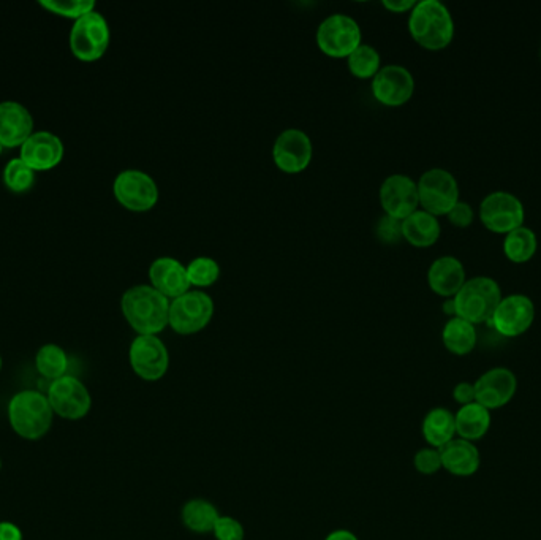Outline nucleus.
Instances as JSON below:
<instances>
[{"instance_id": "obj_1", "label": "nucleus", "mask_w": 541, "mask_h": 540, "mask_svg": "<svg viewBox=\"0 0 541 540\" xmlns=\"http://www.w3.org/2000/svg\"><path fill=\"white\" fill-rule=\"evenodd\" d=\"M122 314L138 336H159L170 325V300L152 286H135L122 295Z\"/></svg>"}, {"instance_id": "obj_2", "label": "nucleus", "mask_w": 541, "mask_h": 540, "mask_svg": "<svg viewBox=\"0 0 541 540\" xmlns=\"http://www.w3.org/2000/svg\"><path fill=\"white\" fill-rule=\"evenodd\" d=\"M412 39L428 51H442L454 39V20L439 0H421L409 16Z\"/></svg>"}, {"instance_id": "obj_3", "label": "nucleus", "mask_w": 541, "mask_h": 540, "mask_svg": "<svg viewBox=\"0 0 541 540\" xmlns=\"http://www.w3.org/2000/svg\"><path fill=\"white\" fill-rule=\"evenodd\" d=\"M53 415L48 398L35 390L19 392L8 404L10 425L27 441L42 439L50 431Z\"/></svg>"}, {"instance_id": "obj_4", "label": "nucleus", "mask_w": 541, "mask_h": 540, "mask_svg": "<svg viewBox=\"0 0 541 540\" xmlns=\"http://www.w3.org/2000/svg\"><path fill=\"white\" fill-rule=\"evenodd\" d=\"M502 298L504 295L496 279L489 276L467 279L466 284L453 298L456 317H461L472 325L489 324Z\"/></svg>"}, {"instance_id": "obj_5", "label": "nucleus", "mask_w": 541, "mask_h": 540, "mask_svg": "<svg viewBox=\"0 0 541 540\" xmlns=\"http://www.w3.org/2000/svg\"><path fill=\"white\" fill-rule=\"evenodd\" d=\"M318 50L334 59L349 58L350 54L363 45L360 24L352 16L334 13L320 23L317 29Z\"/></svg>"}, {"instance_id": "obj_6", "label": "nucleus", "mask_w": 541, "mask_h": 540, "mask_svg": "<svg viewBox=\"0 0 541 540\" xmlns=\"http://www.w3.org/2000/svg\"><path fill=\"white\" fill-rule=\"evenodd\" d=\"M214 301L208 293L193 289L170 301L171 330L181 336L197 335L211 324Z\"/></svg>"}, {"instance_id": "obj_7", "label": "nucleus", "mask_w": 541, "mask_h": 540, "mask_svg": "<svg viewBox=\"0 0 541 540\" xmlns=\"http://www.w3.org/2000/svg\"><path fill=\"white\" fill-rule=\"evenodd\" d=\"M418 197L421 210L432 216H447L459 198L458 179L443 168H431L418 179Z\"/></svg>"}, {"instance_id": "obj_8", "label": "nucleus", "mask_w": 541, "mask_h": 540, "mask_svg": "<svg viewBox=\"0 0 541 540\" xmlns=\"http://www.w3.org/2000/svg\"><path fill=\"white\" fill-rule=\"evenodd\" d=\"M524 219L526 210L523 202L511 192H491L480 203L481 224L496 235H508L513 230L523 227Z\"/></svg>"}, {"instance_id": "obj_9", "label": "nucleus", "mask_w": 541, "mask_h": 540, "mask_svg": "<svg viewBox=\"0 0 541 540\" xmlns=\"http://www.w3.org/2000/svg\"><path fill=\"white\" fill-rule=\"evenodd\" d=\"M110 26L100 13L92 12L76 20L70 32V48L84 62L97 61L110 46Z\"/></svg>"}, {"instance_id": "obj_10", "label": "nucleus", "mask_w": 541, "mask_h": 540, "mask_svg": "<svg viewBox=\"0 0 541 540\" xmlns=\"http://www.w3.org/2000/svg\"><path fill=\"white\" fill-rule=\"evenodd\" d=\"M114 197L127 210L146 213L159 203V186L140 170H125L114 179Z\"/></svg>"}, {"instance_id": "obj_11", "label": "nucleus", "mask_w": 541, "mask_h": 540, "mask_svg": "<svg viewBox=\"0 0 541 540\" xmlns=\"http://www.w3.org/2000/svg\"><path fill=\"white\" fill-rule=\"evenodd\" d=\"M130 366L146 382H157L167 376L170 352L159 336H137L130 344Z\"/></svg>"}, {"instance_id": "obj_12", "label": "nucleus", "mask_w": 541, "mask_h": 540, "mask_svg": "<svg viewBox=\"0 0 541 540\" xmlns=\"http://www.w3.org/2000/svg\"><path fill=\"white\" fill-rule=\"evenodd\" d=\"M535 305L532 298L523 293H511L502 298L492 314L489 325L505 338H518L532 328L535 322Z\"/></svg>"}, {"instance_id": "obj_13", "label": "nucleus", "mask_w": 541, "mask_h": 540, "mask_svg": "<svg viewBox=\"0 0 541 540\" xmlns=\"http://www.w3.org/2000/svg\"><path fill=\"white\" fill-rule=\"evenodd\" d=\"M46 398L54 414L62 419L80 420L91 411L92 398L88 387L73 376H64L51 382Z\"/></svg>"}, {"instance_id": "obj_14", "label": "nucleus", "mask_w": 541, "mask_h": 540, "mask_svg": "<svg viewBox=\"0 0 541 540\" xmlns=\"http://www.w3.org/2000/svg\"><path fill=\"white\" fill-rule=\"evenodd\" d=\"M413 92H415V78L404 65H385L372 78V96L385 107H402L410 102Z\"/></svg>"}, {"instance_id": "obj_15", "label": "nucleus", "mask_w": 541, "mask_h": 540, "mask_svg": "<svg viewBox=\"0 0 541 540\" xmlns=\"http://www.w3.org/2000/svg\"><path fill=\"white\" fill-rule=\"evenodd\" d=\"M312 156L314 146L304 130H284L274 141L273 160L280 172L298 175L311 165Z\"/></svg>"}, {"instance_id": "obj_16", "label": "nucleus", "mask_w": 541, "mask_h": 540, "mask_svg": "<svg viewBox=\"0 0 541 540\" xmlns=\"http://www.w3.org/2000/svg\"><path fill=\"white\" fill-rule=\"evenodd\" d=\"M379 197L386 216L398 221H404L410 214L420 210L417 181L401 173L388 176L383 181Z\"/></svg>"}, {"instance_id": "obj_17", "label": "nucleus", "mask_w": 541, "mask_h": 540, "mask_svg": "<svg viewBox=\"0 0 541 540\" xmlns=\"http://www.w3.org/2000/svg\"><path fill=\"white\" fill-rule=\"evenodd\" d=\"M475 403L496 411L507 406L518 392V379L508 368H492L475 382Z\"/></svg>"}, {"instance_id": "obj_18", "label": "nucleus", "mask_w": 541, "mask_h": 540, "mask_svg": "<svg viewBox=\"0 0 541 540\" xmlns=\"http://www.w3.org/2000/svg\"><path fill=\"white\" fill-rule=\"evenodd\" d=\"M19 159L34 170V172H46L57 167L64 159V145L61 138L50 132H37L27 138L21 146Z\"/></svg>"}, {"instance_id": "obj_19", "label": "nucleus", "mask_w": 541, "mask_h": 540, "mask_svg": "<svg viewBox=\"0 0 541 540\" xmlns=\"http://www.w3.org/2000/svg\"><path fill=\"white\" fill-rule=\"evenodd\" d=\"M151 286L168 300H176L192 290L186 265L171 257H160L149 267Z\"/></svg>"}, {"instance_id": "obj_20", "label": "nucleus", "mask_w": 541, "mask_h": 540, "mask_svg": "<svg viewBox=\"0 0 541 540\" xmlns=\"http://www.w3.org/2000/svg\"><path fill=\"white\" fill-rule=\"evenodd\" d=\"M34 134V119L18 102L0 103V145L7 148L23 146Z\"/></svg>"}, {"instance_id": "obj_21", "label": "nucleus", "mask_w": 541, "mask_h": 540, "mask_svg": "<svg viewBox=\"0 0 541 540\" xmlns=\"http://www.w3.org/2000/svg\"><path fill=\"white\" fill-rule=\"evenodd\" d=\"M466 268L453 255L434 260L428 270V284L432 292L443 298H454L466 284Z\"/></svg>"}, {"instance_id": "obj_22", "label": "nucleus", "mask_w": 541, "mask_h": 540, "mask_svg": "<svg viewBox=\"0 0 541 540\" xmlns=\"http://www.w3.org/2000/svg\"><path fill=\"white\" fill-rule=\"evenodd\" d=\"M439 450L442 455V468L447 469L453 476L470 477L480 469V450L473 442L454 438Z\"/></svg>"}, {"instance_id": "obj_23", "label": "nucleus", "mask_w": 541, "mask_h": 540, "mask_svg": "<svg viewBox=\"0 0 541 540\" xmlns=\"http://www.w3.org/2000/svg\"><path fill=\"white\" fill-rule=\"evenodd\" d=\"M442 235L439 217L428 211L417 210L402 221V238L413 248H431Z\"/></svg>"}, {"instance_id": "obj_24", "label": "nucleus", "mask_w": 541, "mask_h": 540, "mask_svg": "<svg viewBox=\"0 0 541 540\" xmlns=\"http://www.w3.org/2000/svg\"><path fill=\"white\" fill-rule=\"evenodd\" d=\"M456 436L464 441L477 442L485 438L491 428V411L478 403L461 406L456 414Z\"/></svg>"}, {"instance_id": "obj_25", "label": "nucleus", "mask_w": 541, "mask_h": 540, "mask_svg": "<svg viewBox=\"0 0 541 540\" xmlns=\"http://www.w3.org/2000/svg\"><path fill=\"white\" fill-rule=\"evenodd\" d=\"M424 441L429 447L442 449L443 445L453 441L456 436V420L447 407H434L426 414L421 425Z\"/></svg>"}, {"instance_id": "obj_26", "label": "nucleus", "mask_w": 541, "mask_h": 540, "mask_svg": "<svg viewBox=\"0 0 541 540\" xmlns=\"http://www.w3.org/2000/svg\"><path fill=\"white\" fill-rule=\"evenodd\" d=\"M442 343L450 354L458 357L472 354L478 343L477 328L461 317H451L443 327Z\"/></svg>"}, {"instance_id": "obj_27", "label": "nucleus", "mask_w": 541, "mask_h": 540, "mask_svg": "<svg viewBox=\"0 0 541 540\" xmlns=\"http://www.w3.org/2000/svg\"><path fill=\"white\" fill-rule=\"evenodd\" d=\"M219 517L217 507L205 498L189 499L181 509L182 525L186 526L190 533H212Z\"/></svg>"}, {"instance_id": "obj_28", "label": "nucleus", "mask_w": 541, "mask_h": 540, "mask_svg": "<svg viewBox=\"0 0 541 540\" xmlns=\"http://www.w3.org/2000/svg\"><path fill=\"white\" fill-rule=\"evenodd\" d=\"M538 249V238L534 230L526 225L505 235L504 254L510 262L527 263L534 259Z\"/></svg>"}, {"instance_id": "obj_29", "label": "nucleus", "mask_w": 541, "mask_h": 540, "mask_svg": "<svg viewBox=\"0 0 541 540\" xmlns=\"http://www.w3.org/2000/svg\"><path fill=\"white\" fill-rule=\"evenodd\" d=\"M35 366H37L38 373L42 374L45 379L57 381L67 373L69 358L62 347L56 346V344H46L38 350Z\"/></svg>"}, {"instance_id": "obj_30", "label": "nucleus", "mask_w": 541, "mask_h": 540, "mask_svg": "<svg viewBox=\"0 0 541 540\" xmlns=\"http://www.w3.org/2000/svg\"><path fill=\"white\" fill-rule=\"evenodd\" d=\"M350 73L358 80H372L382 69L379 51L371 45H360L347 58Z\"/></svg>"}, {"instance_id": "obj_31", "label": "nucleus", "mask_w": 541, "mask_h": 540, "mask_svg": "<svg viewBox=\"0 0 541 540\" xmlns=\"http://www.w3.org/2000/svg\"><path fill=\"white\" fill-rule=\"evenodd\" d=\"M186 268L190 286L197 290L214 286L219 281L220 265L211 257H197Z\"/></svg>"}, {"instance_id": "obj_32", "label": "nucleus", "mask_w": 541, "mask_h": 540, "mask_svg": "<svg viewBox=\"0 0 541 540\" xmlns=\"http://www.w3.org/2000/svg\"><path fill=\"white\" fill-rule=\"evenodd\" d=\"M4 181L10 191L21 194L34 186L35 172L18 157V159L10 160L5 167Z\"/></svg>"}, {"instance_id": "obj_33", "label": "nucleus", "mask_w": 541, "mask_h": 540, "mask_svg": "<svg viewBox=\"0 0 541 540\" xmlns=\"http://www.w3.org/2000/svg\"><path fill=\"white\" fill-rule=\"evenodd\" d=\"M43 8H46L48 12L54 13V15L65 16V18H72V20H80L83 16L89 15L94 12L95 2L92 0H43L40 2Z\"/></svg>"}, {"instance_id": "obj_34", "label": "nucleus", "mask_w": 541, "mask_h": 540, "mask_svg": "<svg viewBox=\"0 0 541 540\" xmlns=\"http://www.w3.org/2000/svg\"><path fill=\"white\" fill-rule=\"evenodd\" d=\"M413 466L423 476H434L442 469V455L439 449L424 447L418 450L413 457Z\"/></svg>"}, {"instance_id": "obj_35", "label": "nucleus", "mask_w": 541, "mask_h": 540, "mask_svg": "<svg viewBox=\"0 0 541 540\" xmlns=\"http://www.w3.org/2000/svg\"><path fill=\"white\" fill-rule=\"evenodd\" d=\"M212 534L216 540H244L246 539V529L243 523L236 518L228 515H220L216 521V526L212 529Z\"/></svg>"}, {"instance_id": "obj_36", "label": "nucleus", "mask_w": 541, "mask_h": 540, "mask_svg": "<svg viewBox=\"0 0 541 540\" xmlns=\"http://www.w3.org/2000/svg\"><path fill=\"white\" fill-rule=\"evenodd\" d=\"M377 236L380 241L386 244H396L399 241L404 240L402 238V221L394 219V217L383 216L379 222H377Z\"/></svg>"}, {"instance_id": "obj_37", "label": "nucleus", "mask_w": 541, "mask_h": 540, "mask_svg": "<svg viewBox=\"0 0 541 540\" xmlns=\"http://www.w3.org/2000/svg\"><path fill=\"white\" fill-rule=\"evenodd\" d=\"M447 217L450 224L454 225V227H458V229H469L470 225L475 221V211H473L470 203L459 200V202L451 208Z\"/></svg>"}, {"instance_id": "obj_38", "label": "nucleus", "mask_w": 541, "mask_h": 540, "mask_svg": "<svg viewBox=\"0 0 541 540\" xmlns=\"http://www.w3.org/2000/svg\"><path fill=\"white\" fill-rule=\"evenodd\" d=\"M453 398L461 406L475 403V385L470 382H459L453 390Z\"/></svg>"}, {"instance_id": "obj_39", "label": "nucleus", "mask_w": 541, "mask_h": 540, "mask_svg": "<svg viewBox=\"0 0 541 540\" xmlns=\"http://www.w3.org/2000/svg\"><path fill=\"white\" fill-rule=\"evenodd\" d=\"M382 5L391 13H407L412 12L417 2L415 0H383Z\"/></svg>"}, {"instance_id": "obj_40", "label": "nucleus", "mask_w": 541, "mask_h": 540, "mask_svg": "<svg viewBox=\"0 0 541 540\" xmlns=\"http://www.w3.org/2000/svg\"><path fill=\"white\" fill-rule=\"evenodd\" d=\"M0 540H23V533L15 523L0 521Z\"/></svg>"}, {"instance_id": "obj_41", "label": "nucleus", "mask_w": 541, "mask_h": 540, "mask_svg": "<svg viewBox=\"0 0 541 540\" xmlns=\"http://www.w3.org/2000/svg\"><path fill=\"white\" fill-rule=\"evenodd\" d=\"M325 540H360L355 533L349 531V529H336L333 533L328 534Z\"/></svg>"}, {"instance_id": "obj_42", "label": "nucleus", "mask_w": 541, "mask_h": 540, "mask_svg": "<svg viewBox=\"0 0 541 540\" xmlns=\"http://www.w3.org/2000/svg\"><path fill=\"white\" fill-rule=\"evenodd\" d=\"M443 312L447 314V316L456 317V306H454V300L453 298H447V301L443 303Z\"/></svg>"}, {"instance_id": "obj_43", "label": "nucleus", "mask_w": 541, "mask_h": 540, "mask_svg": "<svg viewBox=\"0 0 541 540\" xmlns=\"http://www.w3.org/2000/svg\"><path fill=\"white\" fill-rule=\"evenodd\" d=\"M0 369H2V357H0Z\"/></svg>"}, {"instance_id": "obj_44", "label": "nucleus", "mask_w": 541, "mask_h": 540, "mask_svg": "<svg viewBox=\"0 0 541 540\" xmlns=\"http://www.w3.org/2000/svg\"><path fill=\"white\" fill-rule=\"evenodd\" d=\"M0 469H2V461H0Z\"/></svg>"}, {"instance_id": "obj_45", "label": "nucleus", "mask_w": 541, "mask_h": 540, "mask_svg": "<svg viewBox=\"0 0 541 540\" xmlns=\"http://www.w3.org/2000/svg\"><path fill=\"white\" fill-rule=\"evenodd\" d=\"M0 153H2V145H0Z\"/></svg>"}]
</instances>
